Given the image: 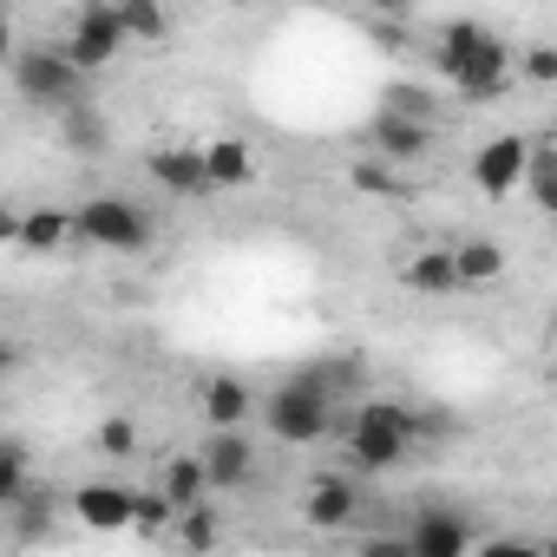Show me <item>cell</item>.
Listing matches in <instances>:
<instances>
[{
	"instance_id": "6da1fadb",
	"label": "cell",
	"mask_w": 557,
	"mask_h": 557,
	"mask_svg": "<svg viewBox=\"0 0 557 557\" xmlns=\"http://www.w3.org/2000/svg\"><path fill=\"white\" fill-rule=\"evenodd\" d=\"M348 381H355V361H329V368H302V374H289L283 387L262 400L269 433L283 440V446H309V440H322L329 420H335V400L348 394Z\"/></svg>"
},
{
	"instance_id": "7a4b0ae2",
	"label": "cell",
	"mask_w": 557,
	"mask_h": 557,
	"mask_svg": "<svg viewBox=\"0 0 557 557\" xmlns=\"http://www.w3.org/2000/svg\"><path fill=\"white\" fill-rule=\"evenodd\" d=\"M413 440H420V420H413L400 400H361L355 420H348V459H355L361 472L400 466V459L413 453Z\"/></svg>"
},
{
	"instance_id": "3957f363",
	"label": "cell",
	"mask_w": 557,
	"mask_h": 557,
	"mask_svg": "<svg viewBox=\"0 0 557 557\" xmlns=\"http://www.w3.org/2000/svg\"><path fill=\"white\" fill-rule=\"evenodd\" d=\"M73 236L92 243V249H119V256H138L151 243V216L125 197H92L73 210Z\"/></svg>"
},
{
	"instance_id": "277c9868",
	"label": "cell",
	"mask_w": 557,
	"mask_h": 557,
	"mask_svg": "<svg viewBox=\"0 0 557 557\" xmlns=\"http://www.w3.org/2000/svg\"><path fill=\"white\" fill-rule=\"evenodd\" d=\"M14 86H21L27 106H53V112H66V106L86 99V73H79L60 47H34V53H21V60H14Z\"/></svg>"
},
{
	"instance_id": "5b68a950",
	"label": "cell",
	"mask_w": 557,
	"mask_h": 557,
	"mask_svg": "<svg viewBox=\"0 0 557 557\" xmlns=\"http://www.w3.org/2000/svg\"><path fill=\"white\" fill-rule=\"evenodd\" d=\"M119 47H125L119 8H112V0H86V8L73 14V27H66V47H60V53H66L79 73H99V66L119 60Z\"/></svg>"
},
{
	"instance_id": "8992f818",
	"label": "cell",
	"mask_w": 557,
	"mask_h": 557,
	"mask_svg": "<svg viewBox=\"0 0 557 557\" xmlns=\"http://www.w3.org/2000/svg\"><path fill=\"white\" fill-rule=\"evenodd\" d=\"M407 557H466L472 550V524H466V511H453V505H426L413 524H407Z\"/></svg>"
},
{
	"instance_id": "52a82bcc",
	"label": "cell",
	"mask_w": 557,
	"mask_h": 557,
	"mask_svg": "<svg viewBox=\"0 0 557 557\" xmlns=\"http://www.w3.org/2000/svg\"><path fill=\"white\" fill-rule=\"evenodd\" d=\"M505 86H511L505 40H498V34H485V40H479V53L453 73V92H459L466 106H492V99H505Z\"/></svg>"
},
{
	"instance_id": "ba28073f",
	"label": "cell",
	"mask_w": 557,
	"mask_h": 557,
	"mask_svg": "<svg viewBox=\"0 0 557 557\" xmlns=\"http://www.w3.org/2000/svg\"><path fill=\"white\" fill-rule=\"evenodd\" d=\"M524 151H531V138H485L479 145V158H472V184L492 197V203H505L511 190H518V177H524Z\"/></svg>"
},
{
	"instance_id": "9c48e42d",
	"label": "cell",
	"mask_w": 557,
	"mask_h": 557,
	"mask_svg": "<svg viewBox=\"0 0 557 557\" xmlns=\"http://www.w3.org/2000/svg\"><path fill=\"white\" fill-rule=\"evenodd\" d=\"M145 171H151V184L171 190V197H216V184H210L197 145H158V151L145 158Z\"/></svg>"
},
{
	"instance_id": "30bf717a",
	"label": "cell",
	"mask_w": 557,
	"mask_h": 557,
	"mask_svg": "<svg viewBox=\"0 0 557 557\" xmlns=\"http://www.w3.org/2000/svg\"><path fill=\"white\" fill-rule=\"evenodd\" d=\"M197 459H203V479H210L216 492H243L249 472H256V453H249V433H243V426H216Z\"/></svg>"
},
{
	"instance_id": "8fae6325",
	"label": "cell",
	"mask_w": 557,
	"mask_h": 557,
	"mask_svg": "<svg viewBox=\"0 0 557 557\" xmlns=\"http://www.w3.org/2000/svg\"><path fill=\"white\" fill-rule=\"evenodd\" d=\"M368 145L381 151V158H394V164H413V158H426L433 151V119H407V112H374V125H368Z\"/></svg>"
},
{
	"instance_id": "7c38bea8",
	"label": "cell",
	"mask_w": 557,
	"mask_h": 557,
	"mask_svg": "<svg viewBox=\"0 0 557 557\" xmlns=\"http://www.w3.org/2000/svg\"><path fill=\"white\" fill-rule=\"evenodd\" d=\"M361 511V485L355 479H342V472H329V479H315L309 485V498H302V518L315 524V531H348V518Z\"/></svg>"
},
{
	"instance_id": "4fadbf2b",
	"label": "cell",
	"mask_w": 557,
	"mask_h": 557,
	"mask_svg": "<svg viewBox=\"0 0 557 557\" xmlns=\"http://www.w3.org/2000/svg\"><path fill=\"white\" fill-rule=\"evenodd\" d=\"M73 511H79L92 531H125V524H132V492H125V485H99V479H92V485H79V492H73Z\"/></svg>"
},
{
	"instance_id": "5bb4252c",
	"label": "cell",
	"mask_w": 557,
	"mask_h": 557,
	"mask_svg": "<svg viewBox=\"0 0 557 557\" xmlns=\"http://www.w3.org/2000/svg\"><path fill=\"white\" fill-rule=\"evenodd\" d=\"M453 249V269H459V289H479V283H498L505 275V243L492 236H466V243H446Z\"/></svg>"
},
{
	"instance_id": "9a60e30c",
	"label": "cell",
	"mask_w": 557,
	"mask_h": 557,
	"mask_svg": "<svg viewBox=\"0 0 557 557\" xmlns=\"http://www.w3.org/2000/svg\"><path fill=\"white\" fill-rule=\"evenodd\" d=\"M203 171H210L216 190H243V184L256 177V158H249L243 138H210V145H203Z\"/></svg>"
},
{
	"instance_id": "2e32d148",
	"label": "cell",
	"mask_w": 557,
	"mask_h": 557,
	"mask_svg": "<svg viewBox=\"0 0 557 557\" xmlns=\"http://www.w3.org/2000/svg\"><path fill=\"white\" fill-rule=\"evenodd\" d=\"M249 413H256V394H249L236 374H216V381L203 387V420H210V426H249Z\"/></svg>"
},
{
	"instance_id": "e0dca14e",
	"label": "cell",
	"mask_w": 557,
	"mask_h": 557,
	"mask_svg": "<svg viewBox=\"0 0 557 557\" xmlns=\"http://www.w3.org/2000/svg\"><path fill=\"white\" fill-rule=\"evenodd\" d=\"M407 289H420V296H453L459 289V269H453V249H420L407 269Z\"/></svg>"
},
{
	"instance_id": "ac0fdd59",
	"label": "cell",
	"mask_w": 557,
	"mask_h": 557,
	"mask_svg": "<svg viewBox=\"0 0 557 557\" xmlns=\"http://www.w3.org/2000/svg\"><path fill=\"white\" fill-rule=\"evenodd\" d=\"M66 236H73V216H66V210H27V216H21V230H14V243H21V249H34V256L66 249Z\"/></svg>"
},
{
	"instance_id": "d6986e66",
	"label": "cell",
	"mask_w": 557,
	"mask_h": 557,
	"mask_svg": "<svg viewBox=\"0 0 557 557\" xmlns=\"http://www.w3.org/2000/svg\"><path fill=\"white\" fill-rule=\"evenodd\" d=\"M158 492H164L177 511H184V505H197V498L210 492V479H203V459H197V453H177V459L158 472Z\"/></svg>"
},
{
	"instance_id": "ffe728a7",
	"label": "cell",
	"mask_w": 557,
	"mask_h": 557,
	"mask_svg": "<svg viewBox=\"0 0 557 557\" xmlns=\"http://www.w3.org/2000/svg\"><path fill=\"white\" fill-rule=\"evenodd\" d=\"M485 34H492V27H479V21H453V27H440V47H433V66H440L446 79H453V73H459V66H466L472 53H479V40H485Z\"/></svg>"
},
{
	"instance_id": "44dd1931",
	"label": "cell",
	"mask_w": 557,
	"mask_h": 557,
	"mask_svg": "<svg viewBox=\"0 0 557 557\" xmlns=\"http://www.w3.org/2000/svg\"><path fill=\"white\" fill-rule=\"evenodd\" d=\"M112 8H119V27H125V40H164L171 34V14L158 8V0H112Z\"/></svg>"
},
{
	"instance_id": "7402d4cb",
	"label": "cell",
	"mask_w": 557,
	"mask_h": 557,
	"mask_svg": "<svg viewBox=\"0 0 557 557\" xmlns=\"http://www.w3.org/2000/svg\"><path fill=\"white\" fill-rule=\"evenodd\" d=\"M518 190H531L537 210H557V158H550L544 145L524 151V177H518Z\"/></svg>"
},
{
	"instance_id": "603a6c76",
	"label": "cell",
	"mask_w": 557,
	"mask_h": 557,
	"mask_svg": "<svg viewBox=\"0 0 557 557\" xmlns=\"http://www.w3.org/2000/svg\"><path fill=\"white\" fill-rule=\"evenodd\" d=\"M66 151H106V119L79 99V106H66Z\"/></svg>"
},
{
	"instance_id": "cb8c5ba5",
	"label": "cell",
	"mask_w": 557,
	"mask_h": 557,
	"mask_svg": "<svg viewBox=\"0 0 557 557\" xmlns=\"http://www.w3.org/2000/svg\"><path fill=\"white\" fill-rule=\"evenodd\" d=\"M171 518H177V505H171L164 492H132V524H138L145 537H158Z\"/></svg>"
},
{
	"instance_id": "d4e9b609",
	"label": "cell",
	"mask_w": 557,
	"mask_h": 557,
	"mask_svg": "<svg viewBox=\"0 0 557 557\" xmlns=\"http://www.w3.org/2000/svg\"><path fill=\"white\" fill-rule=\"evenodd\" d=\"M21 498H27V453L0 446V505H21Z\"/></svg>"
},
{
	"instance_id": "484cf974",
	"label": "cell",
	"mask_w": 557,
	"mask_h": 557,
	"mask_svg": "<svg viewBox=\"0 0 557 557\" xmlns=\"http://www.w3.org/2000/svg\"><path fill=\"white\" fill-rule=\"evenodd\" d=\"M92 446H99L106 459H138V426H132V420H106V426L92 433Z\"/></svg>"
},
{
	"instance_id": "4316f807",
	"label": "cell",
	"mask_w": 557,
	"mask_h": 557,
	"mask_svg": "<svg viewBox=\"0 0 557 557\" xmlns=\"http://www.w3.org/2000/svg\"><path fill=\"white\" fill-rule=\"evenodd\" d=\"M177 531H184L190 550H210V544H216V518H210V505H203V498L184 505V511H177Z\"/></svg>"
},
{
	"instance_id": "83f0119b",
	"label": "cell",
	"mask_w": 557,
	"mask_h": 557,
	"mask_svg": "<svg viewBox=\"0 0 557 557\" xmlns=\"http://www.w3.org/2000/svg\"><path fill=\"white\" fill-rule=\"evenodd\" d=\"M355 184H361L368 197H407L400 171H387V164H355Z\"/></svg>"
},
{
	"instance_id": "f1b7e54d",
	"label": "cell",
	"mask_w": 557,
	"mask_h": 557,
	"mask_svg": "<svg viewBox=\"0 0 557 557\" xmlns=\"http://www.w3.org/2000/svg\"><path fill=\"white\" fill-rule=\"evenodd\" d=\"M387 112H407V119H433V99L413 92V86H387Z\"/></svg>"
},
{
	"instance_id": "f546056e",
	"label": "cell",
	"mask_w": 557,
	"mask_h": 557,
	"mask_svg": "<svg viewBox=\"0 0 557 557\" xmlns=\"http://www.w3.org/2000/svg\"><path fill=\"white\" fill-rule=\"evenodd\" d=\"M524 79H531V86H550V79H557V53H550V47H531V53H524Z\"/></svg>"
},
{
	"instance_id": "4dcf8cb0",
	"label": "cell",
	"mask_w": 557,
	"mask_h": 557,
	"mask_svg": "<svg viewBox=\"0 0 557 557\" xmlns=\"http://www.w3.org/2000/svg\"><path fill=\"white\" fill-rule=\"evenodd\" d=\"M47 531V498H34L27 511H21V537H40Z\"/></svg>"
},
{
	"instance_id": "1f68e13d",
	"label": "cell",
	"mask_w": 557,
	"mask_h": 557,
	"mask_svg": "<svg viewBox=\"0 0 557 557\" xmlns=\"http://www.w3.org/2000/svg\"><path fill=\"white\" fill-rule=\"evenodd\" d=\"M14 60V21H8V8H0V66Z\"/></svg>"
},
{
	"instance_id": "d6a6232c",
	"label": "cell",
	"mask_w": 557,
	"mask_h": 557,
	"mask_svg": "<svg viewBox=\"0 0 557 557\" xmlns=\"http://www.w3.org/2000/svg\"><path fill=\"white\" fill-rule=\"evenodd\" d=\"M14 230H21V216H14L8 203H0V243H14Z\"/></svg>"
},
{
	"instance_id": "836d02e7",
	"label": "cell",
	"mask_w": 557,
	"mask_h": 557,
	"mask_svg": "<svg viewBox=\"0 0 557 557\" xmlns=\"http://www.w3.org/2000/svg\"><path fill=\"white\" fill-rule=\"evenodd\" d=\"M8 368H14V348H8V342H0V374H8Z\"/></svg>"
},
{
	"instance_id": "e575fe53",
	"label": "cell",
	"mask_w": 557,
	"mask_h": 557,
	"mask_svg": "<svg viewBox=\"0 0 557 557\" xmlns=\"http://www.w3.org/2000/svg\"><path fill=\"white\" fill-rule=\"evenodd\" d=\"M368 8H400V0H368Z\"/></svg>"
}]
</instances>
